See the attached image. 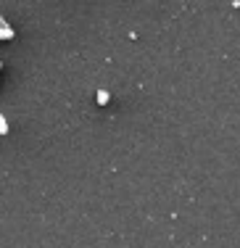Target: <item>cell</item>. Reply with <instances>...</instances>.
Returning a JSON list of instances; mask_svg holds the SVG:
<instances>
[{
	"label": "cell",
	"mask_w": 240,
	"mask_h": 248,
	"mask_svg": "<svg viewBox=\"0 0 240 248\" xmlns=\"http://www.w3.org/2000/svg\"><path fill=\"white\" fill-rule=\"evenodd\" d=\"M14 37V29L11 27H0V40H11Z\"/></svg>",
	"instance_id": "obj_1"
},
{
	"label": "cell",
	"mask_w": 240,
	"mask_h": 248,
	"mask_svg": "<svg viewBox=\"0 0 240 248\" xmlns=\"http://www.w3.org/2000/svg\"><path fill=\"white\" fill-rule=\"evenodd\" d=\"M98 103H101V106L108 103V93L106 90H98Z\"/></svg>",
	"instance_id": "obj_2"
},
{
	"label": "cell",
	"mask_w": 240,
	"mask_h": 248,
	"mask_svg": "<svg viewBox=\"0 0 240 248\" xmlns=\"http://www.w3.org/2000/svg\"><path fill=\"white\" fill-rule=\"evenodd\" d=\"M5 132H8V122H5L3 116H0V135H5Z\"/></svg>",
	"instance_id": "obj_3"
},
{
	"label": "cell",
	"mask_w": 240,
	"mask_h": 248,
	"mask_svg": "<svg viewBox=\"0 0 240 248\" xmlns=\"http://www.w3.org/2000/svg\"><path fill=\"white\" fill-rule=\"evenodd\" d=\"M0 27H5V21H3V16H0Z\"/></svg>",
	"instance_id": "obj_4"
},
{
	"label": "cell",
	"mask_w": 240,
	"mask_h": 248,
	"mask_svg": "<svg viewBox=\"0 0 240 248\" xmlns=\"http://www.w3.org/2000/svg\"><path fill=\"white\" fill-rule=\"evenodd\" d=\"M0 66H3V63H0Z\"/></svg>",
	"instance_id": "obj_5"
}]
</instances>
